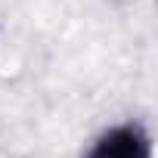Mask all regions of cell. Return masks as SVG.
Here are the masks:
<instances>
[{
  "mask_svg": "<svg viewBox=\"0 0 158 158\" xmlns=\"http://www.w3.org/2000/svg\"><path fill=\"white\" fill-rule=\"evenodd\" d=\"M90 158H149V139L136 124L109 130L90 152Z\"/></svg>",
  "mask_w": 158,
  "mask_h": 158,
  "instance_id": "1",
  "label": "cell"
}]
</instances>
